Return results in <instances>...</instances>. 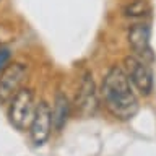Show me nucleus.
I'll use <instances>...</instances> for the list:
<instances>
[{
	"label": "nucleus",
	"mask_w": 156,
	"mask_h": 156,
	"mask_svg": "<svg viewBox=\"0 0 156 156\" xmlns=\"http://www.w3.org/2000/svg\"><path fill=\"white\" fill-rule=\"evenodd\" d=\"M101 98L106 109L120 120H130L140 109L136 91L119 65H112L106 72L101 83Z\"/></svg>",
	"instance_id": "1"
},
{
	"label": "nucleus",
	"mask_w": 156,
	"mask_h": 156,
	"mask_svg": "<svg viewBox=\"0 0 156 156\" xmlns=\"http://www.w3.org/2000/svg\"><path fill=\"white\" fill-rule=\"evenodd\" d=\"M36 98H34L33 90L29 88H21L16 94L12 98L8 104V120L15 129L26 132L29 129L36 112Z\"/></svg>",
	"instance_id": "2"
},
{
	"label": "nucleus",
	"mask_w": 156,
	"mask_h": 156,
	"mask_svg": "<svg viewBox=\"0 0 156 156\" xmlns=\"http://www.w3.org/2000/svg\"><path fill=\"white\" fill-rule=\"evenodd\" d=\"M124 72L130 80L133 90L140 96H150L154 88V76L150 63L136 55H127L124 58Z\"/></svg>",
	"instance_id": "3"
},
{
	"label": "nucleus",
	"mask_w": 156,
	"mask_h": 156,
	"mask_svg": "<svg viewBox=\"0 0 156 156\" xmlns=\"http://www.w3.org/2000/svg\"><path fill=\"white\" fill-rule=\"evenodd\" d=\"M28 76V67L23 62H12L0 72V102H10L23 88Z\"/></svg>",
	"instance_id": "4"
},
{
	"label": "nucleus",
	"mask_w": 156,
	"mask_h": 156,
	"mask_svg": "<svg viewBox=\"0 0 156 156\" xmlns=\"http://www.w3.org/2000/svg\"><path fill=\"white\" fill-rule=\"evenodd\" d=\"M98 104H99V99H98V90H96V83L93 80V73L86 72L80 80L73 106H75L78 115L91 117L96 114Z\"/></svg>",
	"instance_id": "5"
},
{
	"label": "nucleus",
	"mask_w": 156,
	"mask_h": 156,
	"mask_svg": "<svg viewBox=\"0 0 156 156\" xmlns=\"http://www.w3.org/2000/svg\"><path fill=\"white\" fill-rule=\"evenodd\" d=\"M29 136L31 141L36 146H42L51 136L52 132V114H51V106L46 101H39L36 106L33 122L29 125Z\"/></svg>",
	"instance_id": "6"
},
{
	"label": "nucleus",
	"mask_w": 156,
	"mask_h": 156,
	"mask_svg": "<svg viewBox=\"0 0 156 156\" xmlns=\"http://www.w3.org/2000/svg\"><path fill=\"white\" fill-rule=\"evenodd\" d=\"M150 39H151V29L146 23L132 24L129 33H127V42L133 51V55H136L145 62H153L154 58Z\"/></svg>",
	"instance_id": "7"
},
{
	"label": "nucleus",
	"mask_w": 156,
	"mask_h": 156,
	"mask_svg": "<svg viewBox=\"0 0 156 156\" xmlns=\"http://www.w3.org/2000/svg\"><path fill=\"white\" fill-rule=\"evenodd\" d=\"M51 114H52V130L62 132L68 120V115H70V101L67 99L65 94L57 93Z\"/></svg>",
	"instance_id": "8"
},
{
	"label": "nucleus",
	"mask_w": 156,
	"mask_h": 156,
	"mask_svg": "<svg viewBox=\"0 0 156 156\" xmlns=\"http://www.w3.org/2000/svg\"><path fill=\"white\" fill-rule=\"evenodd\" d=\"M122 12L129 18H141L150 13V3L146 0H130Z\"/></svg>",
	"instance_id": "9"
},
{
	"label": "nucleus",
	"mask_w": 156,
	"mask_h": 156,
	"mask_svg": "<svg viewBox=\"0 0 156 156\" xmlns=\"http://www.w3.org/2000/svg\"><path fill=\"white\" fill-rule=\"evenodd\" d=\"M8 60H10V51L0 47V72L8 65Z\"/></svg>",
	"instance_id": "10"
}]
</instances>
